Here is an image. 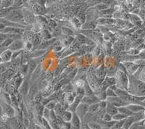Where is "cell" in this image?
I'll return each instance as SVG.
<instances>
[{
    "mask_svg": "<svg viewBox=\"0 0 145 129\" xmlns=\"http://www.w3.org/2000/svg\"><path fill=\"white\" fill-rule=\"evenodd\" d=\"M127 90L130 94L145 97V82L135 77H130L129 78V85Z\"/></svg>",
    "mask_w": 145,
    "mask_h": 129,
    "instance_id": "cell-1",
    "label": "cell"
},
{
    "mask_svg": "<svg viewBox=\"0 0 145 129\" xmlns=\"http://www.w3.org/2000/svg\"><path fill=\"white\" fill-rule=\"evenodd\" d=\"M4 18L7 19V20H10V21L12 22V23H19V24H20V23H21L22 20L24 21L22 10L18 8H14V7L12 9L11 11L10 12V13L5 18Z\"/></svg>",
    "mask_w": 145,
    "mask_h": 129,
    "instance_id": "cell-2",
    "label": "cell"
},
{
    "mask_svg": "<svg viewBox=\"0 0 145 129\" xmlns=\"http://www.w3.org/2000/svg\"><path fill=\"white\" fill-rule=\"evenodd\" d=\"M2 113L8 117L9 118H12L16 116V112L14 108L9 103L2 102Z\"/></svg>",
    "mask_w": 145,
    "mask_h": 129,
    "instance_id": "cell-3",
    "label": "cell"
},
{
    "mask_svg": "<svg viewBox=\"0 0 145 129\" xmlns=\"http://www.w3.org/2000/svg\"><path fill=\"white\" fill-rule=\"evenodd\" d=\"M107 101L110 102V104H113L114 106H116V108H120V107H124L129 105V103L123 99L120 96H110V97H107Z\"/></svg>",
    "mask_w": 145,
    "mask_h": 129,
    "instance_id": "cell-4",
    "label": "cell"
},
{
    "mask_svg": "<svg viewBox=\"0 0 145 129\" xmlns=\"http://www.w3.org/2000/svg\"><path fill=\"white\" fill-rule=\"evenodd\" d=\"M23 11V19H24V22L28 24H33L36 22V17L33 14L32 12L30 11L29 10L26 8H23L22 10Z\"/></svg>",
    "mask_w": 145,
    "mask_h": 129,
    "instance_id": "cell-5",
    "label": "cell"
},
{
    "mask_svg": "<svg viewBox=\"0 0 145 129\" xmlns=\"http://www.w3.org/2000/svg\"><path fill=\"white\" fill-rule=\"evenodd\" d=\"M89 104L81 102V104H79V106L78 107L77 109H76V112L75 113H76L79 116L80 118H81L83 121L84 117H85V116L86 115V114L89 113Z\"/></svg>",
    "mask_w": 145,
    "mask_h": 129,
    "instance_id": "cell-6",
    "label": "cell"
},
{
    "mask_svg": "<svg viewBox=\"0 0 145 129\" xmlns=\"http://www.w3.org/2000/svg\"><path fill=\"white\" fill-rule=\"evenodd\" d=\"M9 123L12 129H24L25 128L23 121H20L16 116L10 118Z\"/></svg>",
    "mask_w": 145,
    "mask_h": 129,
    "instance_id": "cell-7",
    "label": "cell"
},
{
    "mask_svg": "<svg viewBox=\"0 0 145 129\" xmlns=\"http://www.w3.org/2000/svg\"><path fill=\"white\" fill-rule=\"evenodd\" d=\"M23 31V28L20 27L15 26H7L1 31V33H6V34H20Z\"/></svg>",
    "mask_w": 145,
    "mask_h": 129,
    "instance_id": "cell-8",
    "label": "cell"
},
{
    "mask_svg": "<svg viewBox=\"0 0 145 129\" xmlns=\"http://www.w3.org/2000/svg\"><path fill=\"white\" fill-rule=\"evenodd\" d=\"M24 46H25V43L20 38H19V39L14 40L8 49L12 51H21L24 48Z\"/></svg>",
    "mask_w": 145,
    "mask_h": 129,
    "instance_id": "cell-9",
    "label": "cell"
},
{
    "mask_svg": "<svg viewBox=\"0 0 145 129\" xmlns=\"http://www.w3.org/2000/svg\"><path fill=\"white\" fill-rule=\"evenodd\" d=\"M101 100L97 96H96L95 94L91 95V96H87L85 95L84 97L82 98V103H85L89 105H91L92 104H95V103L99 102Z\"/></svg>",
    "mask_w": 145,
    "mask_h": 129,
    "instance_id": "cell-10",
    "label": "cell"
},
{
    "mask_svg": "<svg viewBox=\"0 0 145 129\" xmlns=\"http://www.w3.org/2000/svg\"><path fill=\"white\" fill-rule=\"evenodd\" d=\"M82 120L76 113L73 114V117L71 122V127L72 129H81L82 127Z\"/></svg>",
    "mask_w": 145,
    "mask_h": 129,
    "instance_id": "cell-11",
    "label": "cell"
},
{
    "mask_svg": "<svg viewBox=\"0 0 145 129\" xmlns=\"http://www.w3.org/2000/svg\"><path fill=\"white\" fill-rule=\"evenodd\" d=\"M83 97H84V96L77 95V96H76V98H75L74 101L72 102L70 104L69 107H68V110L71 111V112H72L73 113H76L78 107L79 106V104L82 102V98Z\"/></svg>",
    "mask_w": 145,
    "mask_h": 129,
    "instance_id": "cell-12",
    "label": "cell"
},
{
    "mask_svg": "<svg viewBox=\"0 0 145 129\" xmlns=\"http://www.w3.org/2000/svg\"><path fill=\"white\" fill-rule=\"evenodd\" d=\"M12 54H13V51H11L9 49L4 51L1 54V63H6L11 61L12 60Z\"/></svg>",
    "mask_w": 145,
    "mask_h": 129,
    "instance_id": "cell-13",
    "label": "cell"
},
{
    "mask_svg": "<svg viewBox=\"0 0 145 129\" xmlns=\"http://www.w3.org/2000/svg\"><path fill=\"white\" fill-rule=\"evenodd\" d=\"M127 108L130 109V111L133 114H137V113H141V112H144V110L145 109V107L140 104H129V105H127Z\"/></svg>",
    "mask_w": 145,
    "mask_h": 129,
    "instance_id": "cell-14",
    "label": "cell"
},
{
    "mask_svg": "<svg viewBox=\"0 0 145 129\" xmlns=\"http://www.w3.org/2000/svg\"><path fill=\"white\" fill-rule=\"evenodd\" d=\"M137 118H136L135 115H132L129 116V117H127L125 119L124 121V124L123 126V129H130L131 128V126L137 122Z\"/></svg>",
    "mask_w": 145,
    "mask_h": 129,
    "instance_id": "cell-15",
    "label": "cell"
},
{
    "mask_svg": "<svg viewBox=\"0 0 145 129\" xmlns=\"http://www.w3.org/2000/svg\"><path fill=\"white\" fill-rule=\"evenodd\" d=\"M41 66L40 64H39L37 68H36L33 73H32L31 76V78H29L30 81L32 83H35L36 82V81L38 79H39L40 77H41Z\"/></svg>",
    "mask_w": 145,
    "mask_h": 129,
    "instance_id": "cell-16",
    "label": "cell"
},
{
    "mask_svg": "<svg viewBox=\"0 0 145 129\" xmlns=\"http://www.w3.org/2000/svg\"><path fill=\"white\" fill-rule=\"evenodd\" d=\"M29 84H28L26 80H24L23 81V83L21 84V86L19 88V92H20V95H22V96H27L28 94V91H29Z\"/></svg>",
    "mask_w": 145,
    "mask_h": 129,
    "instance_id": "cell-17",
    "label": "cell"
},
{
    "mask_svg": "<svg viewBox=\"0 0 145 129\" xmlns=\"http://www.w3.org/2000/svg\"><path fill=\"white\" fill-rule=\"evenodd\" d=\"M73 114L74 113L68 110V109H66L61 115L62 120L64 122H71L72 119V117H73Z\"/></svg>",
    "mask_w": 145,
    "mask_h": 129,
    "instance_id": "cell-18",
    "label": "cell"
},
{
    "mask_svg": "<svg viewBox=\"0 0 145 129\" xmlns=\"http://www.w3.org/2000/svg\"><path fill=\"white\" fill-rule=\"evenodd\" d=\"M28 76L29 77V78H31V76L32 73H33L36 68H37L38 66V64H37V62L34 60V59H31V60H30L28 61Z\"/></svg>",
    "mask_w": 145,
    "mask_h": 129,
    "instance_id": "cell-19",
    "label": "cell"
},
{
    "mask_svg": "<svg viewBox=\"0 0 145 129\" xmlns=\"http://www.w3.org/2000/svg\"><path fill=\"white\" fill-rule=\"evenodd\" d=\"M105 111L106 113H109L110 115L113 116L114 115L118 113V108H116V106H114L113 104H110V103L107 102V108H106Z\"/></svg>",
    "mask_w": 145,
    "mask_h": 129,
    "instance_id": "cell-20",
    "label": "cell"
},
{
    "mask_svg": "<svg viewBox=\"0 0 145 129\" xmlns=\"http://www.w3.org/2000/svg\"><path fill=\"white\" fill-rule=\"evenodd\" d=\"M117 89L116 85H112V86H109L107 88L105 91V95L107 97H110V96H117L116 93V90Z\"/></svg>",
    "mask_w": 145,
    "mask_h": 129,
    "instance_id": "cell-21",
    "label": "cell"
},
{
    "mask_svg": "<svg viewBox=\"0 0 145 129\" xmlns=\"http://www.w3.org/2000/svg\"><path fill=\"white\" fill-rule=\"evenodd\" d=\"M33 10L34 12V13L39 14L40 15V14L44 12V6L41 3L37 2V3L34 4L33 5Z\"/></svg>",
    "mask_w": 145,
    "mask_h": 129,
    "instance_id": "cell-22",
    "label": "cell"
},
{
    "mask_svg": "<svg viewBox=\"0 0 145 129\" xmlns=\"http://www.w3.org/2000/svg\"><path fill=\"white\" fill-rule=\"evenodd\" d=\"M96 25H97V23L95 21H89L84 23L82 25V28L84 30H94L95 29Z\"/></svg>",
    "mask_w": 145,
    "mask_h": 129,
    "instance_id": "cell-23",
    "label": "cell"
},
{
    "mask_svg": "<svg viewBox=\"0 0 145 129\" xmlns=\"http://www.w3.org/2000/svg\"><path fill=\"white\" fill-rule=\"evenodd\" d=\"M118 113H121L122 115H125L126 118L127 117H129V116L132 115H134L133 113H131V112L130 109L127 108V106L120 107V108H118Z\"/></svg>",
    "mask_w": 145,
    "mask_h": 129,
    "instance_id": "cell-24",
    "label": "cell"
},
{
    "mask_svg": "<svg viewBox=\"0 0 145 129\" xmlns=\"http://www.w3.org/2000/svg\"><path fill=\"white\" fill-rule=\"evenodd\" d=\"M100 109V107H99V102L95 103V104H92L89 105V113H93V114H97Z\"/></svg>",
    "mask_w": 145,
    "mask_h": 129,
    "instance_id": "cell-25",
    "label": "cell"
},
{
    "mask_svg": "<svg viewBox=\"0 0 145 129\" xmlns=\"http://www.w3.org/2000/svg\"><path fill=\"white\" fill-rule=\"evenodd\" d=\"M15 0H2L1 6L2 8H9V7H13Z\"/></svg>",
    "mask_w": 145,
    "mask_h": 129,
    "instance_id": "cell-26",
    "label": "cell"
},
{
    "mask_svg": "<svg viewBox=\"0 0 145 129\" xmlns=\"http://www.w3.org/2000/svg\"><path fill=\"white\" fill-rule=\"evenodd\" d=\"M46 52V50H41V49H39V50H36L33 52H32L30 57L31 58H33V59H36V58L40 57L41 56L44 55V54Z\"/></svg>",
    "mask_w": 145,
    "mask_h": 129,
    "instance_id": "cell-27",
    "label": "cell"
},
{
    "mask_svg": "<svg viewBox=\"0 0 145 129\" xmlns=\"http://www.w3.org/2000/svg\"><path fill=\"white\" fill-rule=\"evenodd\" d=\"M70 21H71V23H72V25H73V26H74L76 28H78V29H79V28H82L83 24L81 23V21L78 20V18H76V17H74V18H72Z\"/></svg>",
    "mask_w": 145,
    "mask_h": 129,
    "instance_id": "cell-28",
    "label": "cell"
},
{
    "mask_svg": "<svg viewBox=\"0 0 145 129\" xmlns=\"http://www.w3.org/2000/svg\"><path fill=\"white\" fill-rule=\"evenodd\" d=\"M13 38H12L11 37L8 36L3 42H2V43H1V47H2V48H7V47L9 48L10 45L12 44V43L13 42Z\"/></svg>",
    "mask_w": 145,
    "mask_h": 129,
    "instance_id": "cell-29",
    "label": "cell"
},
{
    "mask_svg": "<svg viewBox=\"0 0 145 129\" xmlns=\"http://www.w3.org/2000/svg\"><path fill=\"white\" fill-rule=\"evenodd\" d=\"M116 95L118 96H120V97H123L124 96H126V95L129 94V92L128 91V90L123 89H120V88H118L116 90Z\"/></svg>",
    "mask_w": 145,
    "mask_h": 129,
    "instance_id": "cell-30",
    "label": "cell"
},
{
    "mask_svg": "<svg viewBox=\"0 0 145 129\" xmlns=\"http://www.w3.org/2000/svg\"><path fill=\"white\" fill-rule=\"evenodd\" d=\"M87 125L91 129H103L101 123L96 122V121H92V122H89Z\"/></svg>",
    "mask_w": 145,
    "mask_h": 129,
    "instance_id": "cell-31",
    "label": "cell"
},
{
    "mask_svg": "<svg viewBox=\"0 0 145 129\" xmlns=\"http://www.w3.org/2000/svg\"><path fill=\"white\" fill-rule=\"evenodd\" d=\"M84 90H85L86 95H87V96H91V95L94 94L92 88L91 87L90 85H89V83H87V82H85V85H84Z\"/></svg>",
    "mask_w": 145,
    "mask_h": 129,
    "instance_id": "cell-32",
    "label": "cell"
},
{
    "mask_svg": "<svg viewBox=\"0 0 145 129\" xmlns=\"http://www.w3.org/2000/svg\"><path fill=\"white\" fill-rule=\"evenodd\" d=\"M37 85H38L39 89V91H42L43 89H44L45 88H46L49 84H48L47 80H46V79L41 80L39 82H38V83H37Z\"/></svg>",
    "mask_w": 145,
    "mask_h": 129,
    "instance_id": "cell-33",
    "label": "cell"
},
{
    "mask_svg": "<svg viewBox=\"0 0 145 129\" xmlns=\"http://www.w3.org/2000/svg\"><path fill=\"white\" fill-rule=\"evenodd\" d=\"M57 104V102L55 100H50V102H48L45 104L44 107L47 108V109H50V110H54L55 107H56Z\"/></svg>",
    "mask_w": 145,
    "mask_h": 129,
    "instance_id": "cell-34",
    "label": "cell"
},
{
    "mask_svg": "<svg viewBox=\"0 0 145 129\" xmlns=\"http://www.w3.org/2000/svg\"><path fill=\"white\" fill-rule=\"evenodd\" d=\"M125 118H126V117L120 113H117V114H116V115H114L112 116V121H117V122L118 121H123V120H125Z\"/></svg>",
    "mask_w": 145,
    "mask_h": 129,
    "instance_id": "cell-35",
    "label": "cell"
},
{
    "mask_svg": "<svg viewBox=\"0 0 145 129\" xmlns=\"http://www.w3.org/2000/svg\"><path fill=\"white\" fill-rule=\"evenodd\" d=\"M43 98L44 97L43 96H42V94H41V91H39V92L34 96V98H33V102H34L35 104H40V103H41V101H42Z\"/></svg>",
    "mask_w": 145,
    "mask_h": 129,
    "instance_id": "cell-36",
    "label": "cell"
},
{
    "mask_svg": "<svg viewBox=\"0 0 145 129\" xmlns=\"http://www.w3.org/2000/svg\"><path fill=\"white\" fill-rule=\"evenodd\" d=\"M51 111L52 110L47 109L46 108H44L43 111V115H42V118L47 120V121H50V115H51Z\"/></svg>",
    "mask_w": 145,
    "mask_h": 129,
    "instance_id": "cell-37",
    "label": "cell"
},
{
    "mask_svg": "<svg viewBox=\"0 0 145 129\" xmlns=\"http://www.w3.org/2000/svg\"><path fill=\"white\" fill-rule=\"evenodd\" d=\"M36 20H37L39 23H41V25H46L48 24L46 18H44V17L41 16V15H37V16H36Z\"/></svg>",
    "mask_w": 145,
    "mask_h": 129,
    "instance_id": "cell-38",
    "label": "cell"
},
{
    "mask_svg": "<svg viewBox=\"0 0 145 129\" xmlns=\"http://www.w3.org/2000/svg\"><path fill=\"white\" fill-rule=\"evenodd\" d=\"M63 88H65L64 89H63V91L65 92V94H70V93H72L75 91V90L73 89V86H72V85H66V86H65V87Z\"/></svg>",
    "mask_w": 145,
    "mask_h": 129,
    "instance_id": "cell-39",
    "label": "cell"
},
{
    "mask_svg": "<svg viewBox=\"0 0 145 129\" xmlns=\"http://www.w3.org/2000/svg\"><path fill=\"white\" fill-rule=\"evenodd\" d=\"M112 121V116L111 115H110L109 113H106L104 114V115H103V117H102V121L103 122H110V121Z\"/></svg>",
    "mask_w": 145,
    "mask_h": 129,
    "instance_id": "cell-40",
    "label": "cell"
},
{
    "mask_svg": "<svg viewBox=\"0 0 145 129\" xmlns=\"http://www.w3.org/2000/svg\"><path fill=\"white\" fill-rule=\"evenodd\" d=\"M86 41V37L84 36V35H78L77 36L76 38V43H78V44H81L83 42H85Z\"/></svg>",
    "mask_w": 145,
    "mask_h": 129,
    "instance_id": "cell-41",
    "label": "cell"
},
{
    "mask_svg": "<svg viewBox=\"0 0 145 129\" xmlns=\"http://www.w3.org/2000/svg\"><path fill=\"white\" fill-rule=\"evenodd\" d=\"M62 33L65 36H72L73 34V32L72 31V30L68 28H63V30H62Z\"/></svg>",
    "mask_w": 145,
    "mask_h": 129,
    "instance_id": "cell-42",
    "label": "cell"
},
{
    "mask_svg": "<svg viewBox=\"0 0 145 129\" xmlns=\"http://www.w3.org/2000/svg\"><path fill=\"white\" fill-rule=\"evenodd\" d=\"M25 2V0H15V3H14L13 7L16 8L18 7H20Z\"/></svg>",
    "mask_w": 145,
    "mask_h": 129,
    "instance_id": "cell-43",
    "label": "cell"
},
{
    "mask_svg": "<svg viewBox=\"0 0 145 129\" xmlns=\"http://www.w3.org/2000/svg\"><path fill=\"white\" fill-rule=\"evenodd\" d=\"M77 18H78V20L81 21V23H82L83 25H84V23H86V16H85V15H84V14H79V15H78Z\"/></svg>",
    "mask_w": 145,
    "mask_h": 129,
    "instance_id": "cell-44",
    "label": "cell"
},
{
    "mask_svg": "<svg viewBox=\"0 0 145 129\" xmlns=\"http://www.w3.org/2000/svg\"><path fill=\"white\" fill-rule=\"evenodd\" d=\"M32 47H33V44H32L31 42H25V46H24V48H25V50H28V51H29V50H31Z\"/></svg>",
    "mask_w": 145,
    "mask_h": 129,
    "instance_id": "cell-45",
    "label": "cell"
},
{
    "mask_svg": "<svg viewBox=\"0 0 145 129\" xmlns=\"http://www.w3.org/2000/svg\"><path fill=\"white\" fill-rule=\"evenodd\" d=\"M1 129H6V128H4V127H2V128H1Z\"/></svg>",
    "mask_w": 145,
    "mask_h": 129,
    "instance_id": "cell-46",
    "label": "cell"
},
{
    "mask_svg": "<svg viewBox=\"0 0 145 129\" xmlns=\"http://www.w3.org/2000/svg\"><path fill=\"white\" fill-rule=\"evenodd\" d=\"M144 116H145V109L144 110Z\"/></svg>",
    "mask_w": 145,
    "mask_h": 129,
    "instance_id": "cell-47",
    "label": "cell"
},
{
    "mask_svg": "<svg viewBox=\"0 0 145 129\" xmlns=\"http://www.w3.org/2000/svg\"><path fill=\"white\" fill-rule=\"evenodd\" d=\"M24 129H28V128H24Z\"/></svg>",
    "mask_w": 145,
    "mask_h": 129,
    "instance_id": "cell-48",
    "label": "cell"
},
{
    "mask_svg": "<svg viewBox=\"0 0 145 129\" xmlns=\"http://www.w3.org/2000/svg\"></svg>",
    "mask_w": 145,
    "mask_h": 129,
    "instance_id": "cell-49",
    "label": "cell"
}]
</instances>
